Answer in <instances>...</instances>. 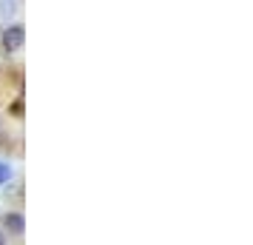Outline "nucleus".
<instances>
[{
    "label": "nucleus",
    "mask_w": 253,
    "mask_h": 245,
    "mask_svg": "<svg viewBox=\"0 0 253 245\" xmlns=\"http://www.w3.org/2000/svg\"><path fill=\"white\" fill-rule=\"evenodd\" d=\"M23 40H26V32L20 26H12V29L3 32V49L6 51H17V49L23 46Z\"/></svg>",
    "instance_id": "f257e3e1"
},
{
    "label": "nucleus",
    "mask_w": 253,
    "mask_h": 245,
    "mask_svg": "<svg viewBox=\"0 0 253 245\" xmlns=\"http://www.w3.org/2000/svg\"><path fill=\"white\" fill-rule=\"evenodd\" d=\"M23 228H26V222L20 214H6V231L9 234H23Z\"/></svg>",
    "instance_id": "f03ea898"
},
{
    "label": "nucleus",
    "mask_w": 253,
    "mask_h": 245,
    "mask_svg": "<svg viewBox=\"0 0 253 245\" xmlns=\"http://www.w3.org/2000/svg\"><path fill=\"white\" fill-rule=\"evenodd\" d=\"M9 177H12V168L9 165H0V183H6Z\"/></svg>",
    "instance_id": "7ed1b4c3"
},
{
    "label": "nucleus",
    "mask_w": 253,
    "mask_h": 245,
    "mask_svg": "<svg viewBox=\"0 0 253 245\" xmlns=\"http://www.w3.org/2000/svg\"><path fill=\"white\" fill-rule=\"evenodd\" d=\"M0 245H6V237H3V231H0Z\"/></svg>",
    "instance_id": "20e7f679"
}]
</instances>
